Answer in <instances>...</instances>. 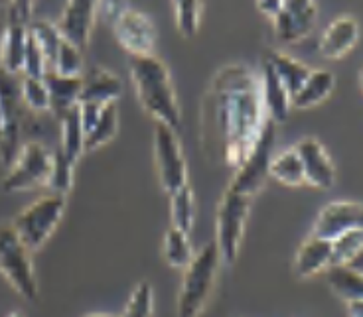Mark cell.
<instances>
[{"label": "cell", "mask_w": 363, "mask_h": 317, "mask_svg": "<svg viewBox=\"0 0 363 317\" xmlns=\"http://www.w3.org/2000/svg\"><path fill=\"white\" fill-rule=\"evenodd\" d=\"M269 120L259 75L243 64L223 65L201 107V148L209 162L237 170Z\"/></svg>", "instance_id": "1"}, {"label": "cell", "mask_w": 363, "mask_h": 317, "mask_svg": "<svg viewBox=\"0 0 363 317\" xmlns=\"http://www.w3.org/2000/svg\"><path fill=\"white\" fill-rule=\"evenodd\" d=\"M130 79L143 109L158 125L178 130L182 125L180 105L166 64L156 55L130 57Z\"/></svg>", "instance_id": "2"}, {"label": "cell", "mask_w": 363, "mask_h": 317, "mask_svg": "<svg viewBox=\"0 0 363 317\" xmlns=\"http://www.w3.org/2000/svg\"><path fill=\"white\" fill-rule=\"evenodd\" d=\"M221 256L216 243L201 246L198 254L184 268L180 296H178V317H200L208 306L213 284L218 278Z\"/></svg>", "instance_id": "3"}, {"label": "cell", "mask_w": 363, "mask_h": 317, "mask_svg": "<svg viewBox=\"0 0 363 317\" xmlns=\"http://www.w3.org/2000/svg\"><path fill=\"white\" fill-rule=\"evenodd\" d=\"M0 274L12 286V290L28 301L38 299L36 272L32 253L20 241L12 225H0Z\"/></svg>", "instance_id": "4"}, {"label": "cell", "mask_w": 363, "mask_h": 317, "mask_svg": "<svg viewBox=\"0 0 363 317\" xmlns=\"http://www.w3.org/2000/svg\"><path fill=\"white\" fill-rule=\"evenodd\" d=\"M65 213V195L48 193L26 209H22L10 225L18 233L20 241L30 253L40 250L52 236Z\"/></svg>", "instance_id": "5"}, {"label": "cell", "mask_w": 363, "mask_h": 317, "mask_svg": "<svg viewBox=\"0 0 363 317\" xmlns=\"http://www.w3.org/2000/svg\"><path fill=\"white\" fill-rule=\"evenodd\" d=\"M277 127L271 118L264 122L261 134L257 138V142L251 148V152L247 154L243 163L235 170V175L229 183L227 190L245 195L249 200H253L259 191L263 190L267 180L271 178V162L274 158V142H277Z\"/></svg>", "instance_id": "6"}, {"label": "cell", "mask_w": 363, "mask_h": 317, "mask_svg": "<svg viewBox=\"0 0 363 317\" xmlns=\"http://www.w3.org/2000/svg\"><path fill=\"white\" fill-rule=\"evenodd\" d=\"M249 211H251V200L233 191L227 190L219 201L213 243L218 246L221 263H225L227 266L235 264L239 256Z\"/></svg>", "instance_id": "7"}, {"label": "cell", "mask_w": 363, "mask_h": 317, "mask_svg": "<svg viewBox=\"0 0 363 317\" xmlns=\"http://www.w3.org/2000/svg\"><path fill=\"white\" fill-rule=\"evenodd\" d=\"M54 166V152L40 142H26L20 148L18 156L10 163L9 172L2 180V190L6 193H20L36 188H48Z\"/></svg>", "instance_id": "8"}, {"label": "cell", "mask_w": 363, "mask_h": 317, "mask_svg": "<svg viewBox=\"0 0 363 317\" xmlns=\"http://www.w3.org/2000/svg\"><path fill=\"white\" fill-rule=\"evenodd\" d=\"M155 163L160 185L168 195L188 185V163L184 158L180 138L174 128L156 125Z\"/></svg>", "instance_id": "9"}, {"label": "cell", "mask_w": 363, "mask_h": 317, "mask_svg": "<svg viewBox=\"0 0 363 317\" xmlns=\"http://www.w3.org/2000/svg\"><path fill=\"white\" fill-rule=\"evenodd\" d=\"M115 38L121 47L130 54V57L155 55L156 28L155 22L146 14L135 8H125L113 22Z\"/></svg>", "instance_id": "10"}, {"label": "cell", "mask_w": 363, "mask_h": 317, "mask_svg": "<svg viewBox=\"0 0 363 317\" xmlns=\"http://www.w3.org/2000/svg\"><path fill=\"white\" fill-rule=\"evenodd\" d=\"M354 229H363V203L359 201H330L318 213L312 235L336 241Z\"/></svg>", "instance_id": "11"}, {"label": "cell", "mask_w": 363, "mask_h": 317, "mask_svg": "<svg viewBox=\"0 0 363 317\" xmlns=\"http://www.w3.org/2000/svg\"><path fill=\"white\" fill-rule=\"evenodd\" d=\"M316 16L314 0H284L281 12L272 18L274 36L284 44H296L314 30Z\"/></svg>", "instance_id": "12"}, {"label": "cell", "mask_w": 363, "mask_h": 317, "mask_svg": "<svg viewBox=\"0 0 363 317\" xmlns=\"http://www.w3.org/2000/svg\"><path fill=\"white\" fill-rule=\"evenodd\" d=\"M302 170H304V183L314 190H330L336 183V166L326 152L320 140L306 136L294 146Z\"/></svg>", "instance_id": "13"}, {"label": "cell", "mask_w": 363, "mask_h": 317, "mask_svg": "<svg viewBox=\"0 0 363 317\" xmlns=\"http://www.w3.org/2000/svg\"><path fill=\"white\" fill-rule=\"evenodd\" d=\"M97 8L99 0H67L62 16L55 22L64 40L77 45L79 50H85L89 45Z\"/></svg>", "instance_id": "14"}, {"label": "cell", "mask_w": 363, "mask_h": 317, "mask_svg": "<svg viewBox=\"0 0 363 317\" xmlns=\"http://www.w3.org/2000/svg\"><path fill=\"white\" fill-rule=\"evenodd\" d=\"M294 274L300 280L314 278L332 268V241L310 235L296 250L294 256Z\"/></svg>", "instance_id": "15"}, {"label": "cell", "mask_w": 363, "mask_h": 317, "mask_svg": "<svg viewBox=\"0 0 363 317\" xmlns=\"http://www.w3.org/2000/svg\"><path fill=\"white\" fill-rule=\"evenodd\" d=\"M359 40V24L352 16H340L324 30L318 52L326 59H340L350 54Z\"/></svg>", "instance_id": "16"}, {"label": "cell", "mask_w": 363, "mask_h": 317, "mask_svg": "<svg viewBox=\"0 0 363 317\" xmlns=\"http://www.w3.org/2000/svg\"><path fill=\"white\" fill-rule=\"evenodd\" d=\"M123 93V81L105 67H91L83 73V87L79 103H95L101 107H107L111 103H117Z\"/></svg>", "instance_id": "17"}, {"label": "cell", "mask_w": 363, "mask_h": 317, "mask_svg": "<svg viewBox=\"0 0 363 317\" xmlns=\"http://www.w3.org/2000/svg\"><path fill=\"white\" fill-rule=\"evenodd\" d=\"M259 79H261V95H263L267 117L271 118L274 125L286 122L292 110L291 95L284 89L281 79L277 77V73L272 71V67L267 62H263V69H261Z\"/></svg>", "instance_id": "18"}, {"label": "cell", "mask_w": 363, "mask_h": 317, "mask_svg": "<svg viewBox=\"0 0 363 317\" xmlns=\"http://www.w3.org/2000/svg\"><path fill=\"white\" fill-rule=\"evenodd\" d=\"M45 87L50 93V113L60 120L65 113L79 105L83 77H64L60 73L48 71L44 77Z\"/></svg>", "instance_id": "19"}, {"label": "cell", "mask_w": 363, "mask_h": 317, "mask_svg": "<svg viewBox=\"0 0 363 317\" xmlns=\"http://www.w3.org/2000/svg\"><path fill=\"white\" fill-rule=\"evenodd\" d=\"M6 16H9V22H6V34H4V42H2L0 67L12 75H18L22 73L24 54H26L28 24L10 12H6Z\"/></svg>", "instance_id": "20"}, {"label": "cell", "mask_w": 363, "mask_h": 317, "mask_svg": "<svg viewBox=\"0 0 363 317\" xmlns=\"http://www.w3.org/2000/svg\"><path fill=\"white\" fill-rule=\"evenodd\" d=\"M334 87H336L334 73L328 71V69H312L308 79L300 87L298 93L292 97V109L306 110L318 107L320 103H324L332 95Z\"/></svg>", "instance_id": "21"}, {"label": "cell", "mask_w": 363, "mask_h": 317, "mask_svg": "<svg viewBox=\"0 0 363 317\" xmlns=\"http://www.w3.org/2000/svg\"><path fill=\"white\" fill-rule=\"evenodd\" d=\"M264 62L271 65L272 71L277 73V77L281 79V83L284 85V89L289 91V95H291V103L292 97L298 93V89L304 85V81L308 79L310 69L308 65H304L298 59H294L291 55L282 54V52H267L264 55Z\"/></svg>", "instance_id": "22"}, {"label": "cell", "mask_w": 363, "mask_h": 317, "mask_svg": "<svg viewBox=\"0 0 363 317\" xmlns=\"http://www.w3.org/2000/svg\"><path fill=\"white\" fill-rule=\"evenodd\" d=\"M60 122V148L57 152L64 156L65 160L77 166L79 158L85 152V132H83L82 120H79V109L73 107L65 113Z\"/></svg>", "instance_id": "23"}, {"label": "cell", "mask_w": 363, "mask_h": 317, "mask_svg": "<svg viewBox=\"0 0 363 317\" xmlns=\"http://www.w3.org/2000/svg\"><path fill=\"white\" fill-rule=\"evenodd\" d=\"M271 178L286 185V188H300L304 185V170L300 162L298 154L294 148L282 150L281 154H277L271 162Z\"/></svg>", "instance_id": "24"}, {"label": "cell", "mask_w": 363, "mask_h": 317, "mask_svg": "<svg viewBox=\"0 0 363 317\" xmlns=\"http://www.w3.org/2000/svg\"><path fill=\"white\" fill-rule=\"evenodd\" d=\"M28 32H30V36L34 38V42L40 45V50L44 52L48 65L52 69L55 54H57L60 45L64 42V36H62L57 24H54V22H50V20L45 18H32L30 24H28Z\"/></svg>", "instance_id": "25"}, {"label": "cell", "mask_w": 363, "mask_h": 317, "mask_svg": "<svg viewBox=\"0 0 363 317\" xmlns=\"http://www.w3.org/2000/svg\"><path fill=\"white\" fill-rule=\"evenodd\" d=\"M326 278L332 292L344 301H347V299H363L362 272H355L352 268H347V266H340V268H330L326 272Z\"/></svg>", "instance_id": "26"}, {"label": "cell", "mask_w": 363, "mask_h": 317, "mask_svg": "<svg viewBox=\"0 0 363 317\" xmlns=\"http://www.w3.org/2000/svg\"><path fill=\"white\" fill-rule=\"evenodd\" d=\"M164 260L178 270H184L194 260V250H191L188 233L174 226L168 229V233L164 236Z\"/></svg>", "instance_id": "27"}, {"label": "cell", "mask_w": 363, "mask_h": 317, "mask_svg": "<svg viewBox=\"0 0 363 317\" xmlns=\"http://www.w3.org/2000/svg\"><path fill=\"white\" fill-rule=\"evenodd\" d=\"M118 128V110L117 103L107 105L101 113L99 120L95 122V127L91 128V132L85 136V152H93L103 144H107L113 140V136L117 134Z\"/></svg>", "instance_id": "28"}, {"label": "cell", "mask_w": 363, "mask_h": 317, "mask_svg": "<svg viewBox=\"0 0 363 317\" xmlns=\"http://www.w3.org/2000/svg\"><path fill=\"white\" fill-rule=\"evenodd\" d=\"M170 217H172L174 229H180L190 235L194 219H196V200H194V191L190 190V185L170 195Z\"/></svg>", "instance_id": "29"}, {"label": "cell", "mask_w": 363, "mask_h": 317, "mask_svg": "<svg viewBox=\"0 0 363 317\" xmlns=\"http://www.w3.org/2000/svg\"><path fill=\"white\" fill-rule=\"evenodd\" d=\"M363 250V229H354L332 241V268L350 266Z\"/></svg>", "instance_id": "30"}, {"label": "cell", "mask_w": 363, "mask_h": 317, "mask_svg": "<svg viewBox=\"0 0 363 317\" xmlns=\"http://www.w3.org/2000/svg\"><path fill=\"white\" fill-rule=\"evenodd\" d=\"M176 28L184 38L198 34L201 18V0H172Z\"/></svg>", "instance_id": "31"}, {"label": "cell", "mask_w": 363, "mask_h": 317, "mask_svg": "<svg viewBox=\"0 0 363 317\" xmlns=\"http://www.w3.org/2000/svg\"><path fill=\"white\" fill-rule=\"evenodd\" d=\"M50 71L60 73L64 77H83V73H85L83 50L64 40L60 50H57V54H55L54 65H52Z\"/></svg>", "instance_id": "32"}, {"label": "cell", "mask_w": 363, "mask_h": 317, "mask_svg": "<svg viewBox=\"0 0 363 317\" xmlns=\"http://www.w3.org/2000/svg\"><path fill=\"white\" fill-rule=\"evenodd\" d=\"M20 95H22V103H24V107L28 110H32V113H50V93H48L44 79L22 75Z\"/></svg>", "instance_id": "33"}, {"label": "cell", "mask_w": 363, "mask_h": 317, "mask_svg": "<svg viewBox=\"0 0 363 317\" xmlns=\"http://www.w3.org/2000/svg\"><path fill=\"white\" fill-rule=\"evenodd\" d=\"M152 308H155V290L150 282L143 280L136 284V288L130 294L123 317H152Z\"/></svg>", "instance_id": "34"}, {"label": "cell", "mask_w": 363, "mask_h": 317, "mask_svg": "<svg viewBox=\"0 0 363 317\" xmlns=\"http://www.w3.org/2000/svg\"><path fill=\"white\" fill-rule=\"evenodd\" d=\"M73 173H75V163H72L69 160H65L64 156L55 150L52 175H50V183H48V188L52 190V193L67 195V193L72 191Z\"/></svg>", "instance_id": "35"}, {"label": "cell", "mask_w": 363, "mask_h": 317, "mask_svg": "<svg viewBox=\"0 0 363 317\" xmlns=\"http://www.w3.org/2000/svg\"><path fill=\"white\" fill-rule=\"evenodd\" d=\"M48 71H50V65H48L44 52L40 50V45L34 42V38L30 36V32H28V44L26 54H24V65H22V75L44 79Z\"/></svg>", "instance_id": "36"}, {"label": "cell", "mask_w": 363, "mask_h": 317, "mask_svg": "<svg viewBox=\"0 0 363 317\" xmlns=\"http://www.w3.org/2000/svg\"><path fill=\"white\" fill-rule=\"evenodd\" d=\"M77 109H79V120H82V127L85 136L89 134L91 128L95 127V122L99 120L101 113L105 107H101V105H95V103H79L77 105Z\"/></svg>", "instance_id": "37"}, {"label": "cell", "mask_w": 363, "mask_h": 317, "mask_svg": "<svg viewBox=\"0 0 363 317\" xmlns=\"http://www.w3.org/2000/svg\"><path fill=\"white\" fill-rule=\"evenodd\" d=\"M34 4H36V0H10L9 12L22 20V22L30 24L32 14H34Z\"/></svg>", "instance_id": "38"}, {"label": "cell", "mask_w": 363, "mask_h": 317, "mask_svg": "<svg viewBox=\"0 0 363 317\" xmlns=\"http://www.w3.org/2000/svg\"><path fill=\"white\" fill-rule=\"evenodd\" d=\"M282 2H284V0H255L259 12H263L267 18H274V16L281 12Z\"/></svg>", "instance_id": "39"}, {"label": "cell", "mask_w": 363, "mask_h": 317, "mask_svg": "<svg viewBox=\"0 0 363 317\" xmlns=\"http://www.w3.org/2000/svg\"><path fill=\"white\" fill-rule=\"evenodd\" d=\"M345 311L347 317H363V299H347Z\"/></svg>", "instance_id": "40"}, {"label": "cell", "mask_w": 363, "mask_h": 317, "mask_svg": "<svg viewBox=\"0 0 363 317\" xmlns=\"http://www.w3.org/2000/svg\"><path fill=\"white\" fill-rule=\"evenodd\" d=\"M6 22H9V16L0 14V55H2V42H4V34H6Z\"/></svg>", "instance_id": "41"}, {"label": "cell", "mask_w": 363, "mask_h": 317, "mask_svg": "<svg viewBox=\"0 0 363 317\" xmlns=\"http://www.w3.org/2000/svg\"><path fill=\"white\" fill-rule=\"evenodd\" d=\"M347 268H352V270H355V272H362V274H363V250L359 253V256L355 258L354 263L347 266Z\"/></svg>", "instance_id": "42"}, {"label": "cell", "mask_w": 363, "mask_h": 317, "mask_svg": "<svg viewBox=\"0 0 363 317\" xmlns=\"http://www.w3.org/2000/svg\"><path fill=\"white\" fill-rule=\"evenodd\" d=\"M357 81H359V87H362V91H363V67L359 69V71H357Z\"/></svg>", "instance_id": "43"}, {"label": "cell", "mask_w": 363, "mask_h": 317, "mask_svg": "<svg viewBox=\"0 0 363 317\" xmlns=\"http://www.w3.org/2000/svg\"><path fill=\"white\" fill-rule=\"evenodd\" d=\"M6 317H26V316H24L22 311H10V313Z\"/></svg>", "instance_id": "44"}, {"label": "cell", "mask_w": 363, "mask_h": 317, "mask_svg": "<svg viewBox=\"0 0 363 317\" xmlns=\"http://www.w3.org/2000/svg\"><path fill=\"white\" fill-rule=\"evenodd\" d=\"M85 317H111L107 313H91V316H85Z\"/></svg>", "instance_id": "45"}, {"label": "cell", "mask_w": 363, "mask_h": 317, "mask_svg": "<svg viewBox=\"0 0 363 317\" xmlns=\"http://www.w3.org/2000/svg\"><path fill=\"white\" fill-rule=\"evenodd\" d=\"M111 317H115V316H111Z\"/></svg>", "instance_id": "46"}]
</instances>
